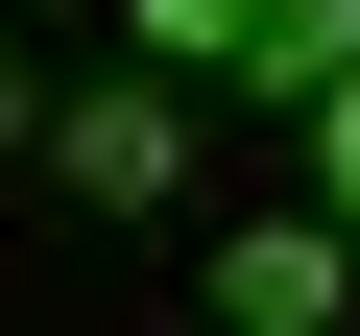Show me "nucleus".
Returning a JSON list of instances; mask_svg holds the SVG:
<instances>
[{
    "label": "nucleus",
    "mask_w": 360,
    "mask_h": 336,
    "mask_svg": "<svg viewBox=\"0 0 360 336\" xmlns=\"http://www.w3.org/2000/svg\"><path fill=\"white\" fill-rule=\"evenodd\" d=\"M49 168L96 217H168V193H193V96H168V72H96V96H49Z\"/></svg>",
    "instance_id": "nucleus-1"
},
{
    "label": "nucleus",
    "mask_w": 360,
    "mask_h": 336,
    "mask_svg": "<svg viewBox=\"0 0 360 336\" xmlns=\"http://www.w3.org/2000/svg\"><path fill=\"white\" fill-rule=\"evenodd\" d=\"M336 312H360L336 217H217V336H336Z\"/></svg>",
    "instance_id": "nucleus-2"
},
{
    "label": "nucleus",
    "mask_w": 360,
    "mask_h": 336,
    "mask_svg": "<svg viewBox=\"0 0 360 336\" xmlns=\"http://www.w3.org/2000/svg\"><path fill=\"white\" fill-rule=\"evenodd\" d=\"M240 96H288V120H312V96H360V0H264V49H240Z\"/></svg>",
    "instance_id": "nucleus-3"
},
{
    "label": "nucleus",
    "mask_w": 360,
    "mask_h": 336,
    "mask_svg": "<svg viewBox=\"0 0 360 336\" xmlns=\"http://www.w3.org/2000/svg\"><path fill=\"white\" fill-rule=\"evenodd\" d=\"M120 49H144V72H217V96H240V49H264V0H120Z\"/></svg>",
    "instance_id": "nucleus-4"
},
{
    "label": "nucleus",
    "mask_w": 360,
    "mask_h": 336,
    "mask_svg": "<svg viewBox=\"0 0 360 336\" xmlns=\"http://www.w3.org/2000/svg\"><path fill=\"white\" fill-rule=\"evenodd\" d=\"M312 217L360 240V96H312Z\"/></svg>",
    "instance_id": "nucleus-5"
},
{
    "label": "nucleus",
    "mask_w": 360,
    "mask_h": 336,
    "mask_svg": "<svg viewBox=\"0 0 360 336\" xmlns=\"http://www.w3.org/2000/svg\"><path fill=\"white\" fill-rule=\"evenodd\" d=\"M25 120H49V96H25V49H0V168H25Z\"/></svg>",
    "instance_id": "nucleus-6"
}]
</instances>
